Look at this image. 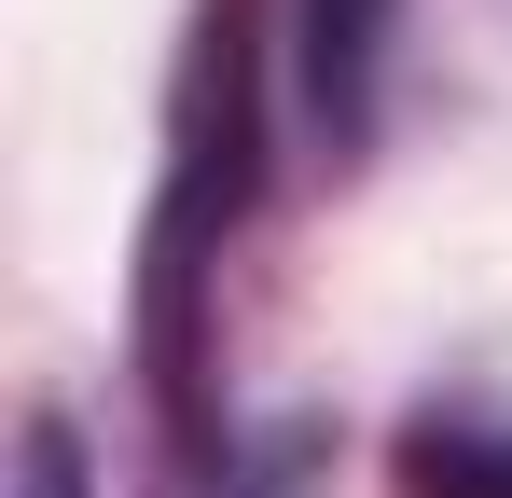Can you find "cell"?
Masks as SVG:
<instances>
[{
    "mask_svg": "<svg viewBox=\"0 0 512 498\" xmlns=\"http://www.w3.org/2000/svg\"><path fill=\"white\" fill-rule=\"evenodd\" d=\"M402 498H512V429H416L402 443Z\"/></svg>",
    "mask_w": 512,
    "mask_h": 498,
    "instance_id": "7a4b0ae2",
    "label": "cell"
},
{
    "mask_svg": "<svg viewBox=\"0 0 512 498\" xmlns=\"http://www.w3.org/2000/svg\"><path fill=\"white\" fill-rule=\"evenodd\" d=\"M374 56H388V0H305V97L333 139L374 125Z\"/></svg>",
    "mask_w": 512,
    "mask_h": 498,
    "instance_id": "6da1fadb",
    "label": "cell"
},
{
    "mask_svg": "<svg viewBox=\"0 0 512 498\" xmlns=\"http://www.w3.org/2000/svg\"><path fill=\"white\" fill-rule=\"evenodd\" d=\"M14 498H84V457H70V429H56V415L28 429V485H14Z\"/></svg>",
    "mask_w": 512,
    "mask_h": 498,
    "instance_id": "3957f363",
    "label": "cell"
}]
</instances>
